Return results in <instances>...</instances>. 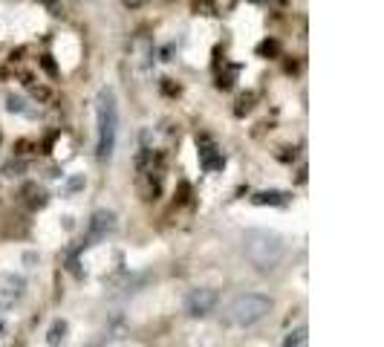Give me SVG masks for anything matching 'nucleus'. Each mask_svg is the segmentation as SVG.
Here are the masks:
<instances>
[{
	"mask_svg": "<svg viewBox=\"0 0 384 347\" xmlns=\"http://www.w3.org/2000/svg\"><path fill=\"white\" fill-rule=\"evenodd\" d=\"M254 206H286L289 203V194H283V192H258L251 197Z\"/></svg>",
	"mask_w": 384,
	"mask_h": 347,
	"instance_id": "8",
	"label": "nucleus"
},
{
	"mask_svg": "<svg viewBox=\"0 0 384 347\" xmlns=\"http://www.w3.org/2000/svg\"><path fill=\"white\" fill-rule=\"evenodd\" d=\"M217 307V293L214 290H191L185 298V312L191 319H203Z\"/></svg>",
	"mask_w": 384,
	"mask_h": 347,
	"instance_id": "4",
	"label": "nucleus"
},
{
	"mask_svg": "<svg viewBox=\"0 0 384 347\" xmlns=\"http://www.w3.org/2000/svg\"><path fill=\"white\" fill-rule=\"evenodd\" d=\"M124 4H127V6H142L145 0H124Z\"/></svg>",
	"mask_w": 384,
	"mask_h": 347,
	"instance_id": "13",
	"label": "nucleus"
},
{
	"mask_svg": "<svg viewBox=\"0 0 384 347\" xmlns=\"http://www.w3.org/2000/svg\"><path fill=\"white\" fill-rule=\"evenodd\" d=\"M26 290V281L20 275H0V310H9L23 298Z\"/></svg>",
	"mask_w": 384,
	"mask_h": 347,
	"instance_id": "5",
	"label": "nucleus"
},
{
	"mask_svg": "<svg viewBox=\"0 0 384 347\" xmlns=\"http://www.w3.org/2000/svg\"><path fill=\"white\" fill-rule=\"evenodd\" d=\"M197 148H200V163L205 171H217L226 165V160H222V151H217V145L211 139H197Z\"/></svg>",
	"mask_w": 384,
	"mask_h": 347,
	"instance_id": "7",
	"label": "nucleus"
},
{
	"mask_svg": "<svg viewBox=\"0 0 384 347\" xmlns=\"http://www.w3.org/2000/svg\"><path fill=\"white\" fill-rule=\"evenodd\" d=\"M116 134H119V105L116 93L104 87L95 99V156L104 163L116 151Z\"/></svg>",
	"mask_w": 384,
	"mask_h": 347,
	"instance_id": "1",
	"label": "nucleus"
},
{
	"mask_svg": "<svg viewBox=\"0 0 384 347\" xmlns=\"http://www.w3.org/2000/svg\"><path fill=\"white\" fill-rule=\"evenodd\" d=\"M78 188H84V177H73L67 182V192H78Z\"/></svg>",
	"mask_w": 384,
	"mask_h": 347,
	"instance_id": "12",
	"label": "nucleus"
},
{
	"mask_svg": "<svg viewBox=\"0 0 384 347\" xmlns=\"http://www.w3.org/2000/svg\"><path fill=\"white\" fill-rule=\"evenodd\" d=\"M269 310H272V298L258 295V293H243V295H237V298L229 304L226 319H229V324H234V327H251V324L263 322L266 315H269Z\"/></svg>",
	"mask_w": 384,
	"mask_h": 347,
	"instance_id": "3",
	"label": "nucleus"
},
{
	"mask_svg": "<svg viewBox=\"0 0 384 347\" xmlns=\"http://www.w3.org/2000/svg\"><path fill=\"white\" fill-rule=\"evenodd\" d=\"M0 333H4V322H0Z\"/></svg>",
	"mask_w": 384,
	"mask_h": 347,
	"instance_id": "14",
	"label": "nucleus"
},
{
	"mask_svg": "<svg viewBox=\"0 0 384 347\" xmlns=\"http://www.w3.org/2000/svg\"><path fill=\"white\" fill-rule=\"evenodd\" d=\"M309 341V336H306V327H298V330H292L289 336L283 339V344L286 347H301V344H306Z\"/></svg>",
	"mask_w": 384,
	"mask_h": 347,
	"instance_id": "10",
	"label": "nucleus"
},
{
	"mask_svg": "<svg viewBox=\"0 0 384 347\" xmlns=\"http://www.w3.org/2000/svg\"><path fill=\"white\" fill-rule=\"evenodd\" d=\"M64 339H67V322H55L47 333V344H61Z\"/></svg>",
	"mask_w": 384,
	"mask_h": 347,
	"instance_id": "9",
	"label": "nucleus"
},
{
	"mask_svg": "<svg viewBox=\"0 0 384 347\" xmlns=\"http://www.w3.org/2000/svg\"><path fill=\"white\" fill-rule=\"evenodd\" d=\"M6 107H9L12 113H23V110H26V107H23V99H20V96H9V105H6Z\"/></svg>",
	"mask_w": 384,
	"mask_h": 347,
	"instance_id": "11",
	"label": "nucleus"
},
{
	"mask_svg": "<svg viewBox=\"0 0 384 347\" xmlns=\"http://www.w3.org/2000/svg\"><path fill=\"white\" fill-rule=\"evenodd\" d=\"M243 252L254 269L260 272H272L283 255H286V243L280 235L275 232H266V229H248L243 235Z\"/></svg>",
	"mask_w": 384,
	"mask_h": 347,
	"instance_id": "2",
	"label": "nucleus"
},
{
	"mask_svg": "<svg viewBox=\"0 0 384 347\" xmlns=\"http://www.w3.org/2000/svg\"><path fill=\"white\" fill-rule=\"evenodd\" d=\"M116 232V214L113 211H95L92 214V220H90V232H87V246H92V243H99V240H104L107 235H113Z\"/></svg>",
	"mask_w": 384,
	"mask_h": 347,
	"instance_id": "6",
	"label": "nucleus"
}]
</instances>
